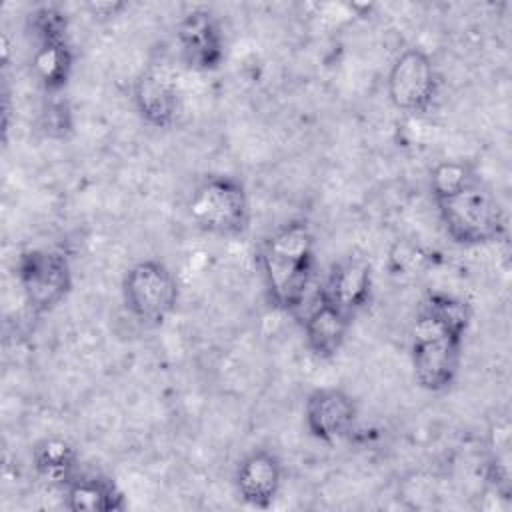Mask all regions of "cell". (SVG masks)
Segmentation results:
<instances>
[{"label":"cell","instance_id":"obj_1","mask_svg":"<svg viewBox=\"0 0 512 512\" xmlns=\"http://www.w3.org/2000/svg\"><path fill=\"white\" fill-rule=\"evenodd\" d=\"M470 318V306L454 294L430 292L422 300L410 330V362L426 392H444L456 382Z\"/></svg>","mask_w":512,"mask_h":512},{"label":"cell","instance_id":"obj_2","mask_svg":"<svg viewBox=\"0 0 512 512\" xmlns=\"http://www.w3.org/2000/svg\"><path fill=\"white\" fill-rule=\"evenodd\" d=\"M260 270L268 302L280 312H298L316 274V238L304 218L276 226L260 246Z\"/></svg>","mask_w":512,"mask_h":512},{"label":"cell","instance_id":"obj_3","mask_svg":"<svg viewBox=\"0 0 512 512\" xmlns=\"http://www.w3.org/2000/svg\"><path fill=\"white\" fill-rule=\"evenodd\" d=\"M444 232L454 244L482 246L506 234V214L494 192L478 176L468 186L434 200Z\"/></svg>","mask_w":512,"mask_h":512},{"label":"cell","instance_id":"obj_4","mask_svg":"<svg viewBox=\"0 0 512 512\" xmlns=\"http://www.w3.org/2000/svg\"><path fill=\"white\" fill-rule=\"evenodd\" d=\"M186 212L190 222L212 236L236 238L250 226V196L230 174H206L192 188Z\"/></svg>","mask_w":512,"mask_h":512},{"label":"cell","instance_id":"obj_5","mask_svg":"<svg viewBox=\"0 0 512 512\" xmlns=\"http://www.w3.org/2000/svg\"><path fill=\"white\" fill-rule=\"evenodd\" d=\"M178 298L180 288L176 276L156 258L134 262L122 276L124 306L142 326H162L174 314Z\"/></svg>","mask_w":512,"mask_h":512},{"label":"cell","instance_id":"obj_6","mask_svg":"<svg viewBox=\"0 0 512 512\" xmlns=\"http://www.w3.org/2000/svg\"><path fill=\"white\" fill-rule=\"evenodd\" d=\"M16 280L34 314L58 308L72 290V266L62 250L26 248L16 258Z\"/></svg>","mask_w":512,"mask_h":512},{"label":"cell","instance_id":"obj_7","mask_svg":"<svg viewBox=\"0 0 512 512\" xmlns=\"http://www.w3.org/2000/svg\"><path fill=\"white\" fill-rule=\"evenodd\" d=\"M440 90V76L430 54L418 46L402 50L390 64L386 92L394 108L406 114H426Z\"/></svg>","mask_w":512,"mask_h":512},{"label":"cell","instance_id":"obj_8","mask_svg":"<svg viewBox=\"0 0 512 512\" xmlns=\"http://www.w3.org/2000/svg\"><path fill=\"white\" fill-rule=\"evenodd\" d=\"M182 62L194 72H214L226 58V38L210 8H192L176 24Z\"/></svg>","mask_w":512,"mask_h":512},{"label":"cell","instance_id":"obj_9","mask_svg":"<svg viewBox=\"0 0 512 512\" xmlns=\"http://www.w3.org/2000/svg\"><path fill=\"white\" fill-rule=\"evenodd\" d=\"M356 418V400L342 388H314L304 400V426L318 442H340L352 432Z\"/></svg>","mask_w":512,"mask_h":512},{"label":"cell","instance_id":"obj_10","mask_svg":"<svg viewBox=\"0 0 512 512\" xmlns=\"http://www.w3.org/2000/svg\"><path fill=\"white\" fill-rule=\"evenodd\" d=\"M284 466L276 452L254 448L240 458L234 470V488L238 498L254 508H268L280 494Z\"/></svg>","mask_w":512,"mask_h":512},{"label":"cell","instance_id":"obj_11","mask_svg":"<svg viewBox=\"0 0 512 512\" xmlns=\"http://www.w3.org/2000/svg\"><path fill=\"white\" fill-rule=\"evenodd\" d=\"M132 100L138 116L152 128H170L180 114V90L172 74L164 68H144L132 88Z\"/></svg>","mask_w":512,"mask_h":512},{"label":"cell","instance_id":"obj_12","mask_svg":"<svg viewBox=\"0 0 512 512\" xmlns=\"http://www.w3.org/2000/svg\"><path fill=\"white\" fill-rule=\"evenodd\" d=\"M318 292L354 318L372 298V266L364 256H344L332 264Z\"/></svg>","mask_w":512,"mask_h":512},{"label":"cell","instance_id":"obj_13","mask_svg":"<svg viewBox=\"0 0 512 512\" xmlns=\"http://www.w3.org/2000/svg\"><path fill=\"white\" fill-rule=\"evenodd\" d=\"M352 320L354 318L344 314L338 306L316 292L314 304L308 308L302 326L308 352L318 360L334 358L346 342Z\"/></svg>","mask_w":512,"mask_h":512},{"label":"cell","instance_id":"obj_14","mask_svg":"<svg viewBox=\"0 0 512 512\" xmlns=\"http://www.w3.org/2000/svg\"><path fill=\"white\" fill-rule=\"evenodd\" d=\"M32 74L46 96H58L68 86L74 70V50L70 38H46L34 42Z\"/></svg>","mask_w":512,"mask_h":512},{"label":"cell","instance_id":"obj_15","mask_svg":"<svg viewBox=\"0 0 512 512\" xmlns=\"http://www.w3.org/2000/svg\"><path fill=\"white\" fill-rule=\"evenodd\" d=\"M64 506L72 512H116L126 508V498L114 480L78 472L64 486Z\"/></svg>","mask_w":512,"mask_h":512},{"label":"cell","instance_id":"obj_16","mask_svg":"<svg viewBox=\"0 0 512 512\" xmlns=\"http://www.w3.org/2000/svg\"><path fill=\"white\" fill-rule=\"evenodd\" d=\"M30 460L34 472L42 480L50 484H60L64 488L78 474L80 456L74 444H70L66 438L44 436L32 446Z\"/></svg>","mask_w":512,"mask_h":512},{"label":"cell","instance_id":"obj_17","mask_svg":"<svg viewBox=\"0 0 512 512\" xmlns=\"http://www.w3.org/2000/svg\"><path fill=\"white\" fill-rule=\"evenodd\" d=\"M478 178V172L466 160H442L430 170L432 200L454 194Z\"/></svg>","mask_w":512,"mask_h":512},{"label":"cell","instance_id":"obj_18","mask_svg":"<svg viewBox=\"0 0 512 512\" xmlns=\"http://www.w3.org/2000/svg\"><path fill=\"white\" fill-rule=\"evenodd\" d=\"M26 30L32 42L68 36V16L56 4H40L26 16Z\"/></svg>","mask_w":512,"mask_h":512},{"label":"cell","instance_id":"obj_19","mask_svg":"<svg viewBox=\"0 0 512 512\" xmlns=\"http://www.w3.org/2000/svg\"><path fill=\"white\" fill-rule=\"evenodd\" d=\"M58 96H48V104L42 112V128L52 138H66V134L72 132V112L68 102Z\"/></svg>","mask_w":512,"mask_h":512},{"label":"cell","instance_id":"obj_20","mask_svg":"<svg viewBox=\"0 0 512 512\" xmlns=\"http://www.w3.org/2000/svg\"><path fill=\"white\" fill-rule=\"evenodd\" d=\"M92 10L94 16H118V12H122L126 8L124 2H98V4H90L88 6Z\"/></svg>","mask_w":512,"mask_h":512}]
</instances>
